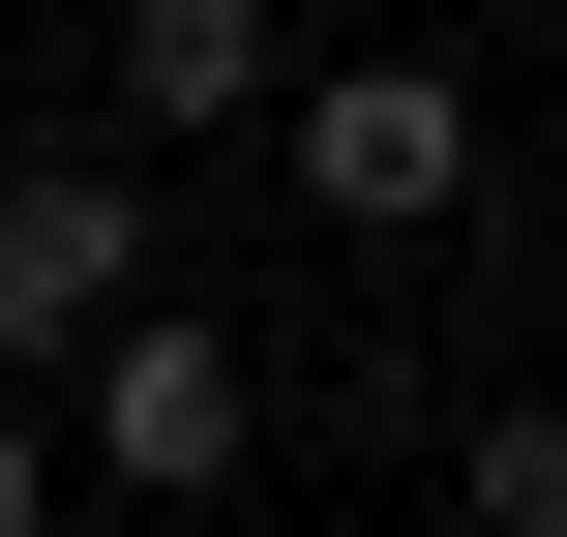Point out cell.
Returning <instances> with one entry per match:
<instances>
[{"label":"cell","instance_id":"obj_1","mask_svg":"<svg viewBox=\"0 0 567 537\" xmlns=\"http://www.w3.org/2000/svg\"><path fill=\"white\" fill-rule=\"evenodd\" d=\"M239 448H269V359L209 299H120L60 359V508H239Z\"/></svg>","mask_w":567,"mask_h":537},{"label":"cell","instance_id":"obj_2","mask_svg":"<svg viewBox=\"0 0 567 537\" xmlns=\"http://www.w3.org/2000/svg\"><path fill=\"white\" fill-rule=\"evenodd\" d=\"M269 179H299L359 269L449 239V209H478V60H299V90H269Z\"/></svg>","mask_w":567,"mask_h":537},{"label":"cell","instance_id":"obj_3","mask_svg":"<svg viewBox=\"0 0 567 537\" xmlns=\"http://www.w3.org/2000/svg\"><path fill=\"white\" fill-rule=\"evenodd\" d=\"M120 299H179V269H150V149H30V179H0V389H60Z\"/></svg>","mask_w":567,"mask_h":537},{"label":"cell","instance_id":"obj_4","mask_svg":"<svg viewBox=\"0 0 567 537\" xmlns=\"http://www.w3.org/2000/svg\"><path fill=\"white\" fill-rule=\"evenodd\" d=\"M269 90H299L269 0H120V149H269Z\"/></svg>","mask_w":567,"mask_h":537},{"label":"cell","instance_id":"obj_5","mask_svg":"<svg viewBox=\"0 0 567 537\" xmlns=\"http://www.w3.org/2000/svg\"><path fill=\"white\" fill-rule=\"evenodd\" d=\"M449 508L478 537H567V389H478V419H449Z\"/></svg>","mask_w":567,"mask_h":537},{"label":"cell","instance_id":"obj_6","mask_svg":"<svg viewBox=\"0 0 567 537\" xmlns=\"http://www.w3.org/2000/svg\"><path fill=\"white\" fill-rule=\"evenodd\" d=\"M0 537H60V419H30V389H0Z\"/></svg>","mask_w":567,"mask_h":537}]
</instances>
